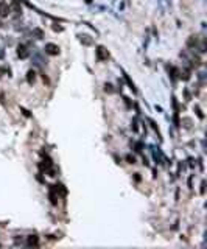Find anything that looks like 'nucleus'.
I'll return each mask as SVG.
<instances>
[{
  "label": "nucleus",
  "instance_id": "6",
  "mask_svg": "<svg viewBox=\"0 0 207 249\" xmlns=\"http://www.w3.org/2000/svg\"><path fill=\"white\" fill-rule=\"evenodd\" d=\"M38 243L39 241H38V237H36V235H30L28 237V244L30 246H38Z\"/></svg>",
  "mask_w": 207,
  "mask_h": 249
},
{
  "label": "nucleus",
  "instance_id": "1",
  "mask_svg": "<svg viewBox=\"0 0 207 249\" xmlns=\"http://www.w3.org/2000/svg\"><path fill=\"white\" fill-rule=\"evenodd\" d=\"M97 58L100 59V61H106V59L109 58V53H108V50H106L103 45H100V47H97Z\"/></svg>",
  "mask_w": 207,
  "mask_h": 249
},
{
  "label": "nucleus",
  "instance_id": "3",
  "mask_svg": "<svg viewBox=\"0 0 207 249\" xmlns=\"http://www.w3.org/2000/svg\"><path fill=\"white\" fill-rule=\"evenodd\" d=\"M17 55H19V58H22V59L28 58V55H30L28 47H26V45H19L17 47Z\"/></svg>",
  "mask_w": 207,
  "mask_h": 249
},
{
  "label": "nucleus",
  "instance_id": "4",
  "mask_svg": "<svg viewBox=\"0 0 207 249\" xmlns=\"http://www.w3.org/2000/svg\"><path fill=\"white\" fill-rule=\"evenodd\" d=\"M11 13V9H9L8 3L5 2H0V17H6V16Z\"/></svg>",
  "mask_w": 207,
  "mask_h": 249
},
{
  "label": "nucleus",
  "instance_id": "9",
  "mask_svg": "<svg viewBox=\"0 0 207 249\" xmlns=\"http://www.w3.org/2000/svg\"><path fill=\"white\" fill-rule=\"evenodd\" d=\"M5 73H9V70L8 69H5V67H0V76H3Z\"/></svg>",
  "mask_w": 207,
  "mask_h": 249
},
{
  "label": "nucleus",
  "instance_id": "7",
  "mask_svg": "<svg viewBox=\"0 0 207 249\" xmlns=\"http://www.w3.org/2000/svg\"><path fill=\"white\" fill-rule=\"evenodd\" d=\"M79 38H81V42H84L86 45L92 44V41H91V39H87V36H79Z\"/></svg>",
  "mask_w": 207,
  "mask_h": 249
},
{
  "label": "nucleus",
  "instance_id": "5",
  "mask_svg": "<svg viewBox=\"0 0 207 249\" xmlns=\"http://www.w3.org/2000/svg\"><path fill=\"white\" fill-rule=\"evenodd\" d=\"M26 81H28L30 84H33V83L36 81V72L34 70H30L28 73H26Z\"/></svg>",
  "mask_w": 207,
  "mask_h": 249
},
{
  "label": "nucleus",
  "instance_id": "10",
  "mask_svg": "<svg viewBox=\"0 0 207 249\" xmlns=\"http://www.w3.org/2000/svg\"><path fill=\"white\" fill-rule=\"evenodd\" d=\"M128 160H129V164H134L136 159H134V157H131V156H128Z\"/></svg>",
  "mask_w": 207,
  "mask_h": 249
},
{
  "label": "nucleus",
  "instance_id": "8",
  "mask_svg": "<svg viewBox=\"0 0 207 249\" xmlns=\"http://www.w3.org/2000/svg\"><path fill=\"white\" fill-rule=\"evenodd\" d=\"M187 44H188V47L196 45V38H195V36H192V39H188V42H187Z\"/></svg>",
  "mask_w": 207,
  "mask_h": 249
},
{
  "label": "nucleus",
  "instance_id": "2",
  "mask_svg": "<svg viewBox=\"0 0 207 249\" xmlns=\"http://www.w3.org/2000/svg\"><path fill=\"white\" fill-rule=\"evenodd\" d=\"M44 50H45L47 55H50V56H56V55H59V47H58L56 44H47Z\"/></svg>",
  "mask_w": 207,
  "mask_h": 249
}]
</instances>
